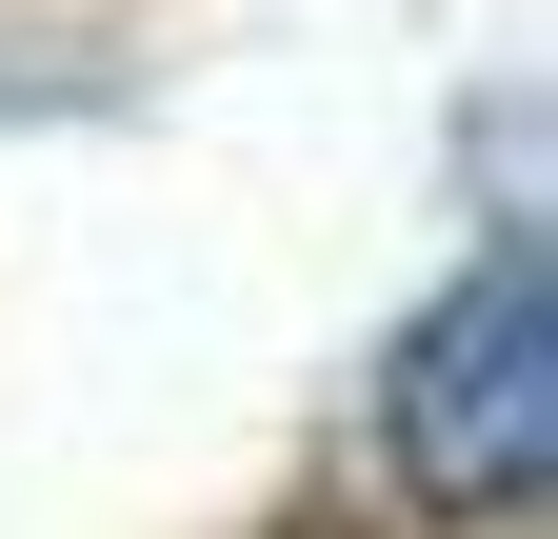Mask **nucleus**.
I'll use <instances>...</instances> for the list:
<instances>
[{
	"label": "nucleus",
	"instance_id": "f257e3e1",
	"mask_svg": "<svg viewBox=\"0 0 558 539\" xmlns=\"http://www.w3.org/2000/svg\"><path fill=\"white\" fill-rule=\"evenodd\" d=\"M379 440H399V480L439 500L459 539H519L538 519V480H558V280H538L519 220L478 240L459 300L379 360Z\"/></svg>",
	"mask_w": 558,
	"mask_h": 539
}]
</instances>
